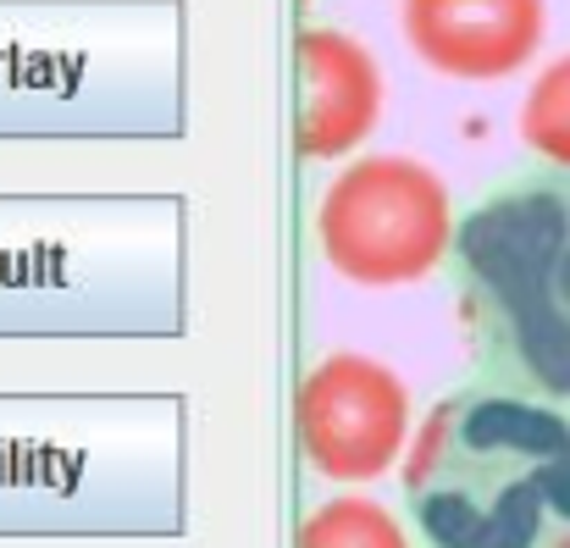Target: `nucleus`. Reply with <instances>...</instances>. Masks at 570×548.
<instances>
[{
  "label": "nucleus",
  "instance_id": "1",
  "mask_svg": "<svg viewBox=\"0 0 570 548\" xmlns=\"http://www.w3.org/2000/svg\"><path fill=\"white\" fill-rule=\"evenodd\" d=\"M399 488L421 548H570V404L465 382L426 410Z\"/></svg>",
  "mask_w": 570,
  "mask_h": 548
},
{
  "label": "nucleus",
  "instance_id": "2",
  "mask_svg": "<svg viewBox=\"0 0 570 548\" xmlns=\"http://www.w3.org/2000/svg\"><path fill=\"white\" fill-rule=\"evenodd\" d=\"M449 288L476 382L570 404V173L493 183L454 227Z\"/></svg>",
  "mask_w": 570,
  "mask_h": 548
},
{
  "label": "nucleus",
  "instance_id": "3",
  "mask_svg": "<svg viewBox=\"0 0 570 548\" xmlns=\"http://www.w3.org/2000/svg\"><path fill=\"white\" fill-rule=\"evenodd\" d=\"M454 205L438 173L404 156H366L327 183L316 205L322 255L355 283H415L449 266Z\"/></svg>",
  "mask_w": 570,
  "mask_h": 548
},
{
  "label": "nucleus",
  "instance_id": "4",
  "mask_svg": "<svg viewBox=\"0 0 570 548\" xmlns=\"http://www.w3.org/2000/svg\"><path fill=\"white\" fill-rule=\"evenodd\" d=\"M294 427L311 471L327 482H377L410 438V393L382 361L338 350L305 371Z\"/></svg>",
  "mask_w": 570,
  "mask_h": 548
},
{
  "label": "nucleus",
  "instance_id": "5",
  "mask_svg": "<svg viewBox=\"0 0 570 548\" xmlns=\"http://www.w3.org/2000/svg\"><path fill=\"white\" fill-rule=\"evenodd\" d=\"M549 28L543 0H404V33L426 67L460 84L521 72Z\"/></svg>",
  "mask_w": 570,
  "mask_h": 548
},
{
  "label": "nucleus",
  "instance_id": "6",
  "mask_svg": "<svg viewBox=\"0 0 570 548\" xmlns=\"http://www.w3.org/2000/svg\"><path fill=\"white\" fill-rule=\"evenodd\" d=\"M299 95H294V150L305 162H327L355 150L382 106L377 61L338 28H305L294 45Z\"/></svg>",
  "mask_w": 570,
  "mask_h": 548
},
{
  "label": "nucleus",
  "instance_id": "7",
  "mask_svg": "<svg viewBox=\"0 0 570 548\" xmlns=\"http://www.w3.org/2000/svg\"><path fill=\"white\" fill-rule=\"evenodd\" d=\"M294 548H410V538L377 499L344 493V499H327L322 510L305 516Z\"/></svg>",
  "mask_w": 570,
  "mask_h": 548
},
{
  "label": "nucleus",
  "instance_id": "8",
  "mask_svg": "<svg viewBox=\"0 0 570 548\" xmlns=\"http://www.w3.org/2000/svg\"><path fill=\"white\" fill-rule=\"evenodd\" d=\"M521 139L543 156V167L570 173V56H560L521 106Z\"/></svg>",
  "mask_w": 570,
  "mask_h": 548
}]
</instances>
